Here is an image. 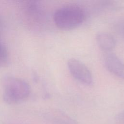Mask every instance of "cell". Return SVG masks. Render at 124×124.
I'll return each mask as SVG.
<instances>
[{"mask_svg":"<svg viewBox=\"0 0 124 124\" xmlns=\"http://www.w3.org/2000/svg\"><path fill=\"white\" fill-rule=\"evenodd\" d=\"M2 85L3 100L9 104L20 103L26 99L30 94L29 84L19 78L6 76L2 80Z\"/></svg>","mask_w":124,"mask_h":124,"instance_id":"7a4b0ae2","label":"cell"},{"mask_svg":"<svg viewBox=\"0 0 124 124\" xmlns=\"http://www.w3.org/2000/svg\"><path fill=\"white\" fill-rule=\"evenodd\" d=\"M116 29L118 34L124 39V21L118 22L116 26Z\"/></svg>","mask_w":124,"mask_h":124,"instance_id":"ba28073f","label":"cell"},{"mask_svg":"<svg viewBox=\"0 0 124 124\" xmlns=\"http://www.w3.org/2000/svg\"><path fill=\"white\" fill-rule=\"evenodd\" d=\"M23 10L25 16L32 21H38L42 16V9L39 3L34 1H26L23 4Z\"/></svg>","mask_w":124,"mask_h":124,"instance_id":"5b68a950","label":"cell"},{"mask_svg":"<svg viewBox=\"0 0 124 124\" xmlns=\"http://www.w3.org/2000/svg\"><path fill=\"white\" fill-rule=\"evenodd\" d=\"M107 69L112 74L124 79V63L115 54L109 53L105 58Z\"/></svg>","mask_w":124,"mask_h":124,"instance_id":"277c9868","label":"cell"},{"mask_svg":"<svg viewBox=\"0 0 124 124\" xmlns=\"http://www.w3.org/2000/svg\"><path fill=\"white\" fill-rule=\"evenodd\" d=\"M96 41L99 47L107 51L112 50L116 45L114 37L111 34L105 32H99L96 36Z\"/></svg>","mask_w":124,"mask_h":124,"instance_id":"8992f818","label":"cell"},{"mask_svg":"<svg viewBox=\"0 0 124 124\" xmlns=\"http://www.w3.org/2000/svg\"><path fill=\"white\" fill-rule=\"evenodd\" d=\"M67 66L71 75L78 81L88 85L93 84V77L92 73L82 62L71 58L68 60Z\"/></svg>","mask_w":124,"mask_h":124,"instance_id":"3957f363","label":"cell"},{"mask_svg":"<svg viewBox=\"0 0 124 124\" xmlns=\"http://www.w3.org/2000/svg\"><path fill=\"white\" fill-rule=\"evenodd\" d=\"M85 19V13L82 7L69 4L58 8L53 15L55 25L62 30H70L80 26Z\"/></svg>","mask_w":124,"mask_h":124,"instance_id":"6da1fadb","label":"cell"},{"mask_svg":"<svg viewBox=\"0 0 124 124\" xmlns=\"http://www.w3.org/2000/svg\"><path fill=\"white\" fill-rule=\"evenodd\" d=\"M8 62V53L6 46L0 42V67L6 65Z\"/></svg>","mask_w":124,"mask_h":124,"instance_id":"52a82bcc","label":"cell"}]
</instances>
